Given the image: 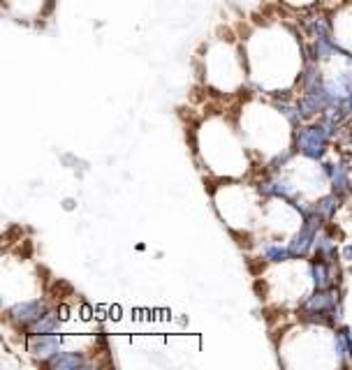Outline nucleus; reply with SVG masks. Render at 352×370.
<instances>
[{
    "mask_svg": "<svg viewBox=\"0 0 352 370\" xmlns=\"http://www.w3.org/2000/svg\"><path fill=\"white\" fill-rule=\"evenodd\" d=\"M329 135H331V130L327 123L301 127V130L297 132V148H299L301 155L311 157V160H320L327 150Z\"/></svg>",
    "mask_w": 352,
    "mask_h": 370,
    "instance_id": "f257e3e1",
    "label": "nucleus"
},
{
    "mask_svg": "<svg viewBox=\"0 0 352 370\" xmlns=\"http://www.w3.org/2000/svg\"><path fill=\"white\" fill-rule=\"evenodd\" d=\"M320 229H323V217L315 213V211L308 217H303L301 229L292 236V241H290V246H288L294 257H303V254H308L313 250Z\"/></svg>",
    "mask_w": 352,
    "mask_h": 370,
    "instance_id": "f03ea898",
    "label": "nucleus"
},
{
    "mask_svg": "<svg viewBox=\"0 0 352 370\" xmlns=\"http://www.w3.org/2000/svg\"><path fill=\"white\" fill-rule=\"evenodd\" d=\"M49 313V306H47V301L42 299H35V301H21L16 303V306L8 308V319L14 321L16 326H21V329H26L28 324H33L35 319L45 317V315Z\"/></svg>",
    "mask_w": 352,
    "mask_h": 370,
    "instance_id": "7ed1b4c3",
    "label": "nucleus"
},
{
    "mask_svg": "<svg viewBox=\"0 0 352 370\" xmlns=\"http://www.w3.org/2000/svg\"><path fill=\"white\" fill-rule=\"evenodd\" d=\"M301 308H311V310H329L336 317H341V303H338V289H315V292L303 301Z\"/></svg>",
    "mask_w": 352,
    "mask_h": 370,
    "instance_id": "20e7f679",
    "label": "nucleus"
},
{
    "mask_svg": "<svg viewBox=\"0 0 352 370\" xmlns=\"http://www.w3.org/2000/svg\"><path fill=\"white\" fill-rule=\"evenodd\" d=\"M42 366L53 370H84L88 368V361L81 352H56L49 359H42Z\"/></svg>",
    "mask_w": 352,
    "mask_h": 370,
    "instance_id": "39448f33",
    "label": "nucleus"
},
{
    "mask_svg": "<svg viewBox=\"0 0 352 370\" xmlns=\"http://www.w3.org/2000/svg\"><path fill=\"white\" fill-rule=\"evenodd\" d=\"M28 352L40 359H49L56 352H60V338L56 333H47V336H28Z\"/></svg>",
    "mask_w": 352,
    "mask_h": 370,
    "instance_id": "423d86ee",
    "label": "nucleus"
},
{
    "mask_svg": "<svg viewBox=\"0 0 352 370\" xmlns=\"http://www.w3.org/2000/svg\"><path fill=\"white\" fill-rule=\"evenodd\" d=\"M325 172L329 174L331 179V187L336 195L345 197L350 192V176H348V167L343 165V162H336V165H325Z\"/></svg>",
    "mask_w": 352,
    "mask_h": 370,
    "instance_id": "0eeeda50",
    "label": "nucleus"
},
{
    "mask_svg": "<svg viewBox=\"0 0 352 370\" xmlns=\"http://www.w3.org/2000/svg\"><path fill=\"white\" fill-rule=\"evenodd\" d=\"M313 250H315L313 259L325 262V264H334V262H336V257H338V250H336V246H334V239L329 234H323V232L318 234V241H315Z\"/></svg>",
    "mask_w": 352,
    "mask_h": 370,
    "instance_id": "6e6552de",
    "label": "nucleus"
},
{
    "mask_svg": "<svg viewBox=\"0 0 352 370\" xmlns=\"http://www.w3.org/2000/svg\"><path fill=\"white\" fill-rule=\"evenodd\" d=\"M334 347H336V356L341 359L343 366H350L352 363V331L348 326L336 331V338H334Z\"/></svg>",
    "mask_w": 352,
    "mask_h": 370,
    "instance_id": "1a4fd4ad",
    "label": "nucleus"
},
{
    "mask_svg": "<svg viewBox=\"0 0 352 370\" xmlns=\"http://www.w3.org/2000/svg\"><path fill=\"white\" fill-rule=\"evenodd\" d=\"M60 321H63V319H60L58 315L47 313L45 317H40V319H35L33 324H28L26 333H28V336H47V333H56Z\"/></svg>",
    "mask_w": 352,
    "mask_h": 370,
    "instance_id": "9d476101",
    "label": "nucleus"
},
{
    "mask_svg": "<svg viewBox=\"0 0 352 370\" xmlns=\"http://www.w3.org/2000/svg\"><path fill=\"white\" fill-rule=\"evenodd\" d=\"M331 266H334V264H325V262H318V259H313V264H311V278H313V282H315V289L334 287L336 278H334V273H331Z\"/></svg>",
    "mask_w": 352,
    "mask_h": 370,
    "instance_id": "9b49d317",
    "label": "nucleus"
},
{
    "mask_svg": "<svg viewBox=\"0 0 352 370\" xmlns=\"http://www.w3.org/2000/svg\"><path fill=\"white\" fill-rule=\"evenodd\" d=\"M341 195H336V192H331V195H327L323 199H318V202L313 204V211L318 213L323 220H331L334 213H336L338 209H341Z\"/></svg>",
    "mask_w": 352,
    "mask_h": 370,
    "instance_id": "f8f14e48",
    "label": "nucleus"
},
{
    "mask_svg": "<svg viewBox=\"0 0 352 370\" xmlns=\"http://www.w3.org/2000/svg\"><path fill=\"white\" fill-rule=\"evenodd\" d=\"M318 86H325V83H323V75H320L318 65L308 60L306 68H303V72H301V88L303 90H313V88H318Z\"/></svg>",
    "mask_w": 352,
    "mask_h": 370,
    "instance_id": "ddd939ff",
    "label": "nucleus"
},
{
    "mask_svg": "<svg viewBox=\"0 0 352 370\" xmlns=\"http://www.w3.org/2000/svg\"><path fill=\"white\" fill-rule=\"evenodd\" d=\"M306 30L311 33L313 40H327L331 38V26L325 16H313V19L306 21Z\"/></svg>",
    "mask_w": 352,
    "mask_h": 370,
    "instance_id": "4468645a",
    "label": "nucleus"
},
{
    "mask_svg": "<svg viewBox=\"0 0 352 370\" xmlns=\"http://www.w3.org/2000/svg\"><path fill=\"white\" fill-rule=\"evenodd\" d=\"M294 254L290 248H283V246H266L264 248V259L266 262H288L292 259Z\"/></svg>",
    "mask_w": 352,
    "mask_h": 370,
    "instance_id": "2eb2a0df",
    "label": "nucleus"
},
{
    "mask_svg": "<svg viewBox=\"0 0 352 370\" xmlns=\"http://www.w3.org/2000/svg\"><path fill=\"white\" fill-rule=\"evenodd\" d=\"M276 109L283 114L285 118L290 120L292 125H299L301 123V114H299V107H292V105H285V102H276Z\"/></svg>",
    "mask_w": 352,
    "mask_h": 370,
    "instance_id": "dca6fc26",
    "label": "nucleus"
},
{
    "mask_svg": "<svg viewBox=\"0 0 352 370\" xmlns=\"http://www.w3.org/2000/svg\"><path fill=\"white\" fill-rule=\"evenodd\" d=\"M257 190L262 192L264 197H276V181H262L257 185Z\"/></svg>",
    "mask_w": 352,
    "mask_h": 370,
    "instance_id": "f3484780",
    "label": "nucleus"
},
{
    "mask_svg": "<svg viewBox=\"0 0 352 370\" xmlns=\"http://www.w3.org/2000/svg\"><path fill=\"white\" fill-rule=\"evenodd\" d=\"M232 236L236 239V243L241 248H253V236L251 234H241V232H232Z\"/></svg>",
    "mask_w": 352,
    "mask_h": 370,
    "instance_id": "a211bd4d",
    "label": "nucleus"
},
{
    "mask_svg": "<svg viewBox=\"0 0 352 370\" xmlns=\"http://www.w3.org/2000/svg\"><path fill=\"white\" fill-rule=\"evenodd\" d=\"M21 234H23V232H21V227H16V224H14V227H10L8 232H5L3 243H14V241H12V239H14V236H21Z\"/></svg>",
    "mask_w": 352,
    "mask_h": 370,
    "instance_id": "6ab92c4d",
    "label": "nucleus"
},
{
    "mask_svg": "<svg viewBox=\"0 0 352 370\" xmlns=\"http://www.w3.org/2000/svg\"><path fill=\"white\" fill-rule=\"evenodd\" d=\"M248 269H251L253 276H257V273L264 271V262H248Z\"/></svg>",
    "mask_w": 352,
    "mask_h": 370,
    "instance_id": "aec40b11",
    "label": "nucleus"
},
{
    "mask_svg": "<svg viewBox=\"0 0 352 370\" xmlns=\"http://www.w3.org/2000/svg\"><path fill=\"white\" fill-rule=\"evenodd\" d=\"M255 292L262 294V296H260V299H264V296H266V282H262V280H255Z\"/></svg>",
    "mask_w": 352,
    "mask_h": 370,
    "instance_id": "412c9836",
    "label": "nucleus"
},
{
    "mask_svg": "<svg viewBox=\"0 0 352 370\" xmlns=\"http://www.w3.org/2000/svg\"><path fill=\"white\" fill-rule=\"evenodd\" d=\"M341 254H343V259H345V262H352V243H348V246H345Z\"/></svg>",
    "mask_w": 352,
    "mask_h": 370,
    "instance_id": "4be33fe9",
    "label": "nucleus"
}]
</instances>
